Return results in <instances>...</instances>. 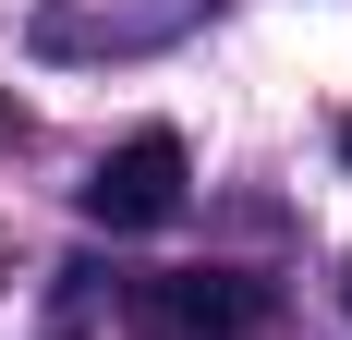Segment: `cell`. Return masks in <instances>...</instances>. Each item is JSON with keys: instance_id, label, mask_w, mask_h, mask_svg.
<instances>
[{"instance_id": "2", "label": "cell", "mask_w": 352, "mask_h": 340, "mask_svg": "<svg viewBox=\"0 0 352 340\" xmlns=\"http://www.w3.org/2000/svg\"><path fill=\"white\" fill-rule=\"evenodd\" d=\"M267 316V292L231 268H170V279H134V328H170V340H231Z\"/></svg>"}, {"instance_id": "1", "label": "cell", "mask_w": 352, "mask_h": 340, "mask_svg": "<svg viewBox=\"0 0 352 340\" xmlns=\"http://www.w3.org/2000/svg\"><path fill=\"white\" fill-rule=\"evenodd\" d=\"M182 170H195L182 134H170V122H146V134H122L98 170H85V219H98V231H158V219L182 206Z\"/></svg>"}, {"instance_id": "3", "label": "cell", "mask_w": 352, "mask_h": 340, "mask_svg": "<svg viewBox=\"0 0 352 340\" xmlns=\"http://www.w3.org/2000/svg\"><path fill=\"white\" fill-rule=\"evenodd\" d=\"M340 158H352V122H340Z\"/></svg>"}]
</instances>
